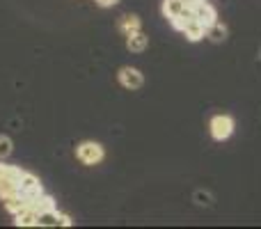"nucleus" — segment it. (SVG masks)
I'll return each mask as SVG.
<instances>
[{
	"label": "nucleus",
	"instance_id": "1",
	"mask_svg": "<svg viewBox=\"0 0 261 229\" xmlns=\"http://www.w3.org/2000/svg\"><path fill=\"white\" fill-rule=\"evenodd\" d=\"M76 156L85 165H96V163L103 161V147L99 142H81L76 149Z\"/></svg>",
	"mask_w": 261,
	"mask_h": 229
},
{
	"label": "nucleus",
	"instance_id": "2",
	"mask_svg": "<svg viewBox=\"0 0 261 229\" xmlns=\"http://www.w3.org/2000/svg\"><path fill=\"white\" fill-rule=\"evenodd\" d=\"M234 133V119L229 115H216L211 119V135L216 140H227Z\"/></svg>",
	"mask_w": 261,
	"mask_h": 229
},
{
	"label": "nucleus",
	"instance_id": "3",
	"mask_svg": "<svg viewBox=\"0 0 261 229\" xmlns=\"http://www.w3.org/2000/svg\"><path fill=\"white\" fill-rule=\"evenodd\" d=\"M18 193H21L23 197L28 199V204H30L32 199L41 195V184H39V179H37L35 174H28V172H23L21 181H18Z\"/></svg>",
	"mask_w": 261,
	"mask_h": 229
},
{
	"label": "nucleus",
	"instance_id": "4",
	"mask_svg": "<svg viewBox=\"0 0 261 229\" xmlns=\"http://www.w3.org/2000/svg\"><path fill=\"white\" fill-rule=\"evenodd\" d=\"M119 83H122L124 87H128V90H138V87H142L144 78H142V73H140L138 69L122 67L119 69Z\"/></svg>",
	"mask_w": 261,
	"mask_h": 229
},
{
	"label": "nucleus",
	"instance_id": "5",
	"mask_svg": "<svg viewBox=\"0 0 261 229\" xmlns=\"http://www.w3.org/2000/svg\"><path fill=\"white\" fill-rule=\"evenodd\" d=\"M193 14H195V18H197V21L202 23L204 28H206V30H208L211 26H216V23H218V12H216V7H213V5H208V3H202Z\"/></svg>",
	"mask_w": 261,
	"mask_h": 229
},
{
	"label": "nucleus",
	"instance_id": "6",
	"mask_svg": "<svg viewBox=\"0 0 261 229\" xmlns=\"http://www.w3.org/2000/svg\"><path fill=\"white\" fill-rule=\"evenodd\" d=\"M147 35L144 32H140V30H135V32H130V35L126 37V48L128 50H133V53H142L144 48H147Z\"/></svg>",
	"mask_w": 261,
	"mask_h": 229
},
{
	"label": "nucleus",
	"instance_id": "7",
	"mask_svg": "<svg viewBox=\"0 0 261 229\" xmlns=\"http://www.w3.org/2000/svg\"><path fill=\"white\" fill-rule=\"evenodd\" d=\"M184 35H186V39L188 41H199V39H204V35H206V28H204L197 18H193V21L186 26Z\"/></svg>",
	"mask_w": 261,
	"mask_h": 229
},
{
	"label": "nucleus",
	"instance_id": "8",
	"mask_svg": "<svg viewBox=\"0 0 261 229\" xmlns=\"http://www.w3.org/2000/svg\"><path fill=\"white\" fill-rule=\"evenodd\" d=\"M16 225L18 227H37L39 225V216H37V211H32L30 207L23 209L21 213H16Z\"/></svg>",
	"mask_w": 261,
	"mask_h": 229
},
{
	"label": "nucleus",
	"instance_id": "9",
	"mask_svg": "<svg viewBox=\"0 0 261 229\" xmlns=\"http://www.w3.org/2000/svg\"><path fill=\"white\" fill-rule=\"evenodd\" d=\"M119 32H122L124 37H128L130 32L140 30V18L135 16V14H126V16H122V21H119Z\"/></svg>",
	"mask_w": 261,
	"mask_h": 229
},
{
	"label": "nucleus",
	"instance_id": "10",
	"mask_svg": "<svg viewBox=\"0 0 261 229\" xmlns=\"http://www.w3.org/2000/svg\"><path fill=\"white\" fill-rule=\"evenodd\" d=\"M28 207H30L32 211H37V216H39L41 211H48V209H55V202H53V197H50V195H44V193H41L39 197H35L30 204H28Z\"/></svg>",
	"mask_w": 261,
	"mask_h": 229
},
{
	"label": "nucleus",
	"instance_id": "11",
	"mask_svg": "<svg viewBox=\"0 0 261 229\" xmlns=\"http://www.w3.org/2000/svg\"><path fill=\"white\" fill-rule=\"evenodd\" d=\"M193 18H195V14L190 12V9H184V12L176 14V16H174V18H170V21H172V28H174V30H181V32H184V30H186V26H188V23L193 21Z\"/></svg>",
	"mask_w": 261,
	"mask_h": 229
},
{
	"label": "nucleus",
	"instance_id": "12",
	"mask_svg": "<svg viewBox=\"0 0 261 229\" xmlns=\"http://www.w3.org/2000/svg\"><path fill=\"white\" fill-rule=\"evenodd\" d=\"M184 0H165L163 3V14H165L167 18H174L176 14H181L184 12Z\"/></svg>",
	"mask_w": 261,
	"mask_h": 229
},
{
	"label": "nucleus",
	"instance_id": "13",
	"mask_svg": "<svg viewBox=\"0 0 261 229\" xmlns=\"http://www.w3.org/2000/svg\"><path fill=\"white\" fill-rule=\"evenodd\" d=\"M21 176H23V170L12 167V165H3V163H0V179H9V181H14V184H18Z\"/></svg>",
	"mask_w": 261,
	"mask_h": 229
},
{
	"label": "nucleus",
	"instance_id": "14",
	"mask_svg": "<svg viewBox=\"0 0 261 229\" xmlns=\"http://www.w3.org/2000/svg\"><path fill=\"white\" fill-rule=\"evenodd\" d=\"M39 225L50 227V225H60V213L55 209H48V211H41L39 213Z\"/></svg>",
	"mask_w": 261,
	"mask_h": 229
},
{
	"label": "nucleus",
	"instance_id": "15",
	"mask_svg": "<svg viewBox=\"0 0 261 229\" xmlns=\"http://www.w3.org/2000/svg\"><path fill=\"white\" fill-rule=\"evenodd\" d=\"M206 35L211 37L213 41H222V39H225V35H227V28L220 26V23H216V26H211V28L206 30Z\"/></svg>",
	"mask_w": 261,
	"mask_h": 229
},
{
	"label": "nucleus",
	"instance_id": "16",
	"mask_svg": "<svg viewBox=\"0 0 261 229\" xmlns=\"http://www.w3.org/2000/svg\"><path fill=\"white\" fill-rule=\"evenodd\" d=\"M12 154V140L7 135H0V158H7Z\"/></svg>",
	"mask_w": 261,
	"mask_h": 229
},
{
	"label": "nucleus",
	"instance_id": "17",
	"mask_svg": "<svg viewBox=\"0 0 261 229\" xmlns=\"http://www.w3.org/2000/svg\"><path fill=\"white\" fill-rule=\"evenodd\" d=\"M202 3H204V0H184V7L190 9V12H195V9H197Z\"/></svg>",
	"mask_w": 261,
	"mask_h": 229
},
{
	"label": "nucleus",
	"instance_id": "18",
	"mask_svg": "<svg viewBox=\"0 0 261 229\" xmlns=\"http://www.w3.org/2000/svg\"><path fill=\"white\" fill-rule=\"evenodd\" d=\"M96 3H99L101 7H113V5H117L119 0H96Z\"/></svg>",
	"mask_w": 261,
	"mask_h": 229
}]
</instances>
